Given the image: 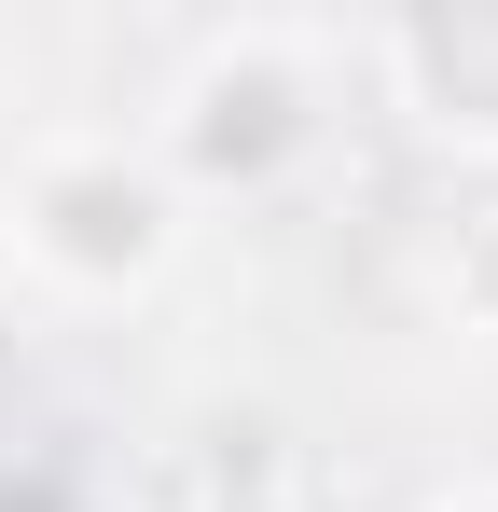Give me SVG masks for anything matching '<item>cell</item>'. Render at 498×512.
Here are the masks:
<instances>
[{
  "instance_id": "cell-1",
  "label": "cell",
  "mask_w": 498,
  "mask_h": 512,
  "mask_svg": "<svg viewBox=\"0 0 498 512\" xmlns=\"http://www.w3.org/2000/svg\"><path fill=\"white\" fill-rule=\"evenodd\" d=\"M14 236L42 277H70V291H139L166 277L180 250V180L153 153H125V139H83V153H42L28 194H14Z\"/></svg>"
},
{
  "instance_id": "cell-2",
  "label": "cell",
  "mask_w": 498,
  "mask_h": 512,
  "mask_svg": "<svg viewBox=\"0 0 498 512\" xmlns=\"http://www.w3.org/2000/svg\"><path fill=\"white\" fill-rule=\"evenodd\" d=\"M305 70H291V42L277 28H236V42H208L194 56V84H180V167L194 180H263L277 153H305Z\"/></svg>"
},
{
  "instance_id": "cell-3",
  "label": "cell",
  "mask_w": 498,
  "mask_h": 512,
  "mask_svg": "<svg viewBox=\"0 0 498 512\" xmlns=\"http://www.w3.org/2000/svg\"><path fill=\"white\" fill-rule=\"evenodd\" d=\"M374 56H388V84L429 139H457V153H498V0H443V14H388L374 28Z\"/></svg>"
},
{
  "instance_id": "cell-4",
  "label": "cell",
  "mask_w": 498,
  "mask_h": 512,
  "mask_svg": "<svg viewBox=\"0 0 498 512\" xmlns=\"http://www.w3.org/2000/svg\"><path fill=\"white\" fill-rule=\"evenodd\" d=\"M471 512H498V499H471Z\"/></svg>"
}]
</instances>
